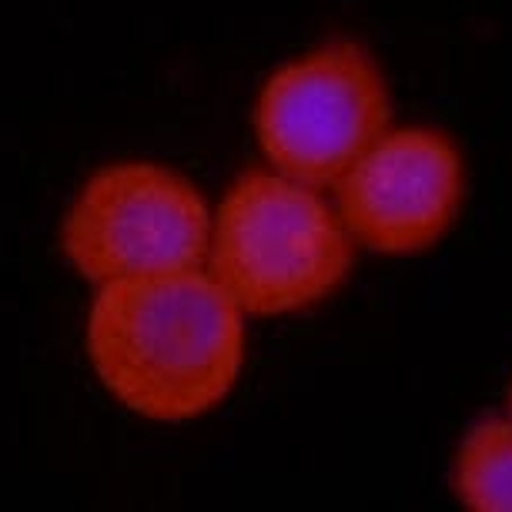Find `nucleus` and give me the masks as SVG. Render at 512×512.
Masks as SVG:
<instances>
[{
  "instance_id": "f257e3e1",
  "label": "nucleus",
  "mask_w": 512,
  "mask_h": 512,
  "mask_svg": "<svg viewBox=\"0 0 512 512\" xmlns=\"http://www.w3.org/2000/svg\"><path fill=\"white\" fill-rule=\"evenodd\" d=\"M248 315L205 268L94 288L84 349L101 385L141 419L191 422L245 369Z\"/></svg>"
},
{
  "instance_id": "f03ea898",
  "label": "nucleus",
  "mask_w": 512,
  "mask_h": 512,
  "mask_svg": "<svg viewBox=\"0 0 512 512\" xmlns=\"http://www.w3.org/2000/svg\"><path fill=\"white\" fill-rule=\"evenodd\" d=\"M355 251L332 191L262 164L211 208L205 272L248 318H282L332 298Z\"/></svg>"
},
{
  "instance_id": "7ed1b4c3",
  "label": "nucleus",
  "mask_w": 512,
  "mask_h": 512,
  "mask_svg": "<svg viewBox=\"0 0 512 512\" xmlns=\"http://www.w3.org/2000/svg\"><path fill=\"white\" fill-rule=\"evenodd\" d=\"M251 124L268 168L332 191L392 128L389 77L365 44L322 41L265 77Z\"/></svg>"
},
{
  "instance_id": "20e7f679",
  "label": "nucleus",
  "mask_w": 512,
  "mask_h": 512,
  "mask_svg": "<svg viewBox=\"0 0 512 512\" xmlns=\"http://www.w3.org/2000/svg\"><path fill=\"white\" fill-rule=\"evenodd\" d=\"M211 205L168 164L118 161L77 188L61 221V255L94 288L205 268Z\"/></svg>"
},
{
  "instance_id": "39448f33",
  "label": "nucleus",
  "mask_w": 512,
  "mask_h": 512,
  "mask_svg": "<svg viewBox=\"0 0 512 512\" xmlns=\"http://www.w3.org/2000/svg\"><path fill=\"white\" fill-rule=\"evenodd\" d=\"M466 195V154L432 124H392L332 188L355 248L385 258L425 255L446 241Z\"/></svg>"
},
{
  "instance_id": "423d86ee",
  "label": "nucleus",
  "mask_w": 512,
  "mask_h": 512,
  "mask_svg": "<svg viewBox=\"0 0 512 512\" xmlns=\"http://www.w3.org/2000/svg\"><path fill=\"white\" fill-rule=\"evenodd\" d=\"M449 489L469 512H512V419L482 415L459 439Z\"/></svg>"
},
{
  "instance_id": "0eeeda50",
  "label": "nucleus",
  "mask_w": 512,
  "mask_h": 512,
  "mask_svg": "<svg viewBox=\"0 0 512 512\" xmlns=\"http://www.w3.org/2000/svg\"><path fill=\"white\" fill-rule=\"evenodd\" d=\"M506 415L512 419V385H509V399H506Z\"/></svg>"
}]
</instances>
